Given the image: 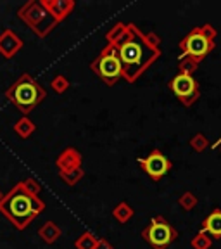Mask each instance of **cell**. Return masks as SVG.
<instances>
[{"label":"cell","mask_w":221,"mask_h":249,"mask_svg":"<svg viewBox=\"0 0 221 249\" xmlns=\"http://www.w3.org/2000/svg\"><path fill=\"white\" fill-rule=\"evenodd\" d=\"M116 47L123 66V78L128 83H135L161 54L159 47L149 43L144 33L133 23H128V35Z\"/></svg>","instance_id":"cell-1"},{"label":"cell","mask_w":221,"mask_h":249,"mask_svg":"<svg viewBox=\"0 0 221 249\" xmlns=\"http://www.w3.org/2000/svg\"><path fill=\"white\" fill-rule=\"evenodd\" d=\"M45 210V202L38 196L28 194L21 182H17L0 201V213L17 230H24Z\"/></svg>","instance_id":"cell-2"},{"label":"cell","mask_w":221,"mask_h":249,"mask_svg":"<svg viewBox=\"0 0 221 249\" xmlns=\"http://www.w3.org/2000/svg\"><path fill=\"white\" fill-rule=\"evenodd\" d=\"M5 97L19 109L23 116H28L36 106H40L45 101L47 90L31 74L23 73L5 90Z\"/></svg>","instance_id":"cell-3"},{"label":"cell","mask_w":221,"mask_h":249,"mask_svg":"<svg viewBox=\"0 0 221 249\" xmlns=\"http://www.w3.org/2000/svg\"><path fill=\"white\" fill-rule=\"evenodd\" d=\"M17 18L23 21L26 26L31 28V31L38 35L40 38H45L55 26H57V21L52 18L49 12L45 11L38 0H28L26 4H23L17 9Z\"/></svg>","instance_id":"cell-4"},{"label":"cell","mask_w":221,"mask_h":249,"mask_svg":"<svg viewBox=\"0 0 221 249\" xmlns=\"http://www.w3.org/2000/svg\"><path fill=\"white\" fill-rule=\"evenodd\" d=\"M90 70L97 74L107 87L116 85L118 80L123 78V66H121L119 55H118V47L105 43L101 54L92 61Z\"/></svg>","instance_id":"cell-5"},{"label":"cell","mask_w":221,"mask_h":249,"mask_svg":"<svg viewBox=\"0 0 221 249\" xmlns=\"http://www.w3.org/2000/svg\"><path fill=\"white\" fill-rule=\"evenodd\" d=\"M176 230L164 220L163 216H155L147 227L142 230V237L154 249H166L176 239Z\"/></svg>","instance_id":"cell-6"},{"label":"cell","mask_w":221,"mask_h":249,"mask_svg":"<svg viewBox=\"0 0 221 249\" xmlns=\"http://www.w3.org/2000/svg\"><path fill=\"white\" fill-rule=\"evenodd\" d=\"M180 49L183 51V55L194 59L195 62L202 61L206 57L207 52L213 49V42H211L209 36L202 31V28H197L192 33L185 36V38L180 42Z\"/></svg>","instance_id":"cell-7"},{"label":"cell","mask_w":221,"mask_h":249,"mask_svg":"<svg viewBox=\"0 0 221 249\" xmlns=\"http://www.w3.org/2000/svg\"><path fill=\"white\" fill-rule=\"evenodd\" d=\"M170 89L173 90V93L187 106H190L192 102H195L199 97L197 82H195L190 74H182V73L176 74L170 82Z\"/></svg>","instance_id":"cell-8"},{"label":"cell","mask_w":221,"mask_h":249,"mask_svg":"<svg viewBox=\"0 0 221 249\" xmlns=\"http://www.w3.org/2000/svg\"><path fill=\"white\" fill-rule=\"evenodd\" d=\"M138 164L152 180L163 178L171 170V161L157 149H154L147 158H138Z\"/></svg>","instance_id":"cell-9"},{"label":"cell","mask_w":221,"mask_h":249,"mask_svg":"<svg viewBox=\"0 0 221 249\" xmlns=\"http://www.w3.org/2000/svg\"><path fill=\"white\" fill-rule=\"evenodd\" d=\"M23 45L24 42L21 40V36L11 28L0 33V55H4V59H12L23 49Z\"/></svg>","instance_id":"cell-10"},{"label":"cell","mask_w":221,"mask_h":249,"mask_svg":"<svg viewBox=\"0 0 221 249\" xmlns=\"http://www.w3.org/2000/svg\"><path fill=\"white\" fill-rule=\"evenodd\" d=\"M40 4L57 23H62L76 7L74 0H40Z\"/></svg>","instance_id":"cell-11"},{"label":"cell","mask_w":221,"mask_h":249,"mask_svg":"<svg viewBox=\"0 0 221 249\" xmlns=\"http://www.w3.org/2000/svg\"><path fill=\"white\" fill-rule=\"evenodd\" d=\"M82 163H83V156L76 147H66L55 158V166L59 168V171L74 170V168L82 166Z\"/></svg>","instance_id":"cell-12"},{"label":"cell","mask_w":221,"mask_h":249,"mask_svg":"<svg viewBox=\"0 0 221 249\" xmlns=\"http://www.w3.org/2000/svg\"><path fill=\"white\" fill-rule=\"evenodd\" d=\"M38 235L45 244H54V242H57L59 237L62 235V230L57 223L49 220V222H45L38 229Z\"/></svg>","instance_id":"cell-13"},{"label":"cell","mask_w":221,"mask_h":249,"mask_svg":"<svg viewBox=\"0 0 221 249\" xmlns=\"http://www.w3.org/2000/svg\"><path fill=\"white\" fill-rule=\"evenodd\" d=\"M201 232H209L211 235H214L216 239L221 237V211L216 210L209 214V216L204 220V227H202Z\"/></svg>","instance_id":"cell-14"},{"label":"cell","mask_w":221,"mask_h":249,"mask_svg":"<svg viewBox=\"0 0 221 249\" xmlns=\"http://www.w3.org/2000/svg\"><path fill=\"white\" fill-rule=\"evenodd\" d=\"M126 35H128V23H116L105 33V40L111 45H119Z\"/></svg>","instance_id":"cell-15"},{"label":"cell","mask_w":221,"mask_h":249,"mask_svg":"<svg viewBox=\"0 0 221 249\" xmlns=\"http://www.w3.org/2000/svg\"><path fill=\"white\" fill-rule=\"evenodd\" d=\"M35 130H36V124L33 123V121H31L28 116L19 118V120L16 121V124H14V133L23 140L30 139V137L35 133Z\"/></svg>","instance_id":"cell-16"},{"label":"cell","mask_w":221,"mask_h":249,"mask_svg":"<svg viewBox=\"0 0 221 249\" xmlns=\"http://www.w3.org/2000/svg\"><path fill=\"white\" fill-rule=\"evenodd\" d=\"M133 214H135V211H133V208L130 206L126 201H121L119 204H116V208L113 210V216L116 222L119 223H126L130 222L133 218Z\"/></svg>","instance_id":"cell-17"},{"label":"cell","mask_w":221,"mask_h":249,"mask_svg":"<svg viewBox=\"0 0 221 249\" xmlns=\"http://www.w3.org/2000/svg\"><path fill=\"white\" fill-rule=\"evenodd\" d=\"M83 175H85V170H83V166H78V168L69 170V171H59V177H61V180L69 187L76 185V183L83 178Z\"/></svg>","instance_id":"cell-18"},{"label":"cell","mask_w":221,"mask_h":249,"mask_svg":"<svg viewBox=\"0 0 221 249\" xmlns=\"http://www.w3.org/2000/svg\"><path fill=\"white\" fill-rule=\"evenodd\" d=\"M95 246H97V237L92 232H83L74 241V248L76 249H95Z\"/></svg>","instance_id":"cell-19"},{"label":"cell","mask_w":221,"mask_h":249,"mask_svg":"<svg viewBox=\"0 0 221 249\" xmlns=\"http://www.w3.org/2000/svg\"><path fill=\"white\" fill-rule=\"evenodd\" d=\"M69 80H68L64 74H57V76L54 78L51 82V87H52V90H54L55 93H64V92H68L69 90Z\"/></svg>","instance_id":"cell-20"},{"label":"cell","mask_w":221,"mask_h":249,"mask_svg":"<svg viewBox=\"0 0 221 249\" xmlns=\"http://www.w3.org/2000/svg\"><path fill=\"white\" fill-rule=\"evenodd\" d=\"M21 185H23V189L28 192V194L31 196H38L40 191H42V187H40V183L36 182L35 178H24L21 180Z\"/></svg>","instance_id":"cell-21"},{"label":"cell","mask_w":221,"mask_h":249,"mask_svg":"<svg viewBox=\"0 0 221 249\" xmlns=\"http://www.w3.org/2000/svg\"><path fill=\"white\" fill-rule=\"evenodd\" d=\"M195 68H197V62L194 61V59L187 57V55H183V59L180 61V70H182V74H190L195 71Z\"/></svg>","instance_id":"cell-22"},{"label":"cell","mask_w":221,"mask_h":249,"mask_svg":"<svg viewBox=\"0 0 221 249\" xmlns=\"http://www.w3.org/2000/svg\"><path fill=\"white\" fill-rule=\"evenodd\" d=\"M211 241L206 237V233L204 232H199L194 239H192V248L194 249H209Z\"/></svg>","instance_id":"cell-23"},{"label":"cell","mask_w":221,"mask_h":249,"mask_svg":"<svg viewBox=\"0 0 221 249\" xmlns=\"http://www.w3.org/2000/svg\"><path fill=\"white\" fill-rule=\"evenodd\" d=\"M178 202H180V206H182L183 210L188 211V210H192L195 204H197V199H195V196L192 194V192H185V194L178 199Z\"/></svg>","instance_id":"cell-24"},{"label":"cell","mask_w":221,"mask_h":249,"mask_svg":"<svg viewBox=\"0 0 221 249\" xmlns=\"http://www.w3.org/2000/svg\"><path fill=\"white\" fill-rule=\"evenodd\" d=\"M190 145L195 149V151H204V149L207 147V140H206V137L204 135H195L194 139L190 140Z\"/></svg>","instance_id":"cell-25"},{"label":"cell","mask_w":221,"mask_h":249,"mask_svg":"<svg viewBox=\"0 0 221 249\" xmlns=\"http://www.w3.org/2000/svg\"><path fill=\"white\" fill-rule=\"evenodd\" d=\"M95 249H114V246L111 244V242L107 241V239H97V246H95Z\"/></svg>","instance_id":"cell-26"},{"label":"cell","mask_w":221,"mask_h":249,"mask_svg":"<svg viewBox=\"0 0 221 249\" xmlns=\"http://www.w3.org/2000/svg\"><path fill=\"white\" fill-rule=\"evenodd\" d=\"M2 197H4V194H2V192H0V201H2Z\"/></svg>","instance_id":"cell-27"}]
</instances>
